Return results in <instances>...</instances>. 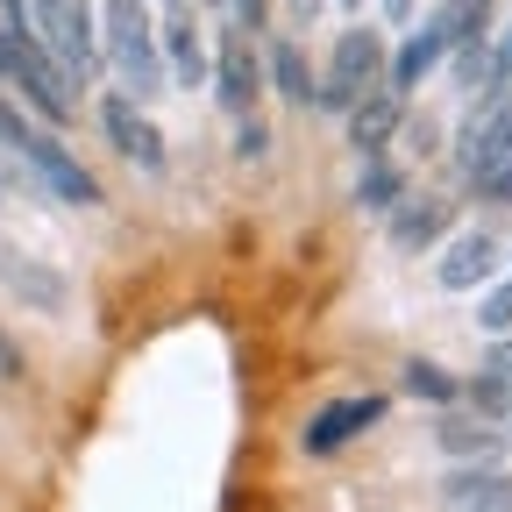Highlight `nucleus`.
<instances>
[{
  "instance_id": "f257e3e1",
  "label": "nucleus",
  "mask_w": 512,
  "mask_h": 512,
  "mask_svg": "<svg viewBox=\"0 0 512 512\" xmlns=\"http://www.w3.org/2000/svg\"><path fill=\"white\" fill-rule=\"evenodd\" d=\"M100 64L121 79V100H150L164 93V50H157V22L143 0H100Z\"/></svg>"
},
{
  "instance_id": "f03ea898",
  "label": "nucleus",
  "mask_w": 512,
  "mask_h": 512,
  "mask_svg": "<svg viewBox=\"0 0 512 512\" xmlns=\"http://www.w3.org/2000/svg\"><path fill=\"white\" fill-rule=\"evenodd\" d=\"M22 8H29L36 43H43L72 79H93V72H100V29H93V8H86V0H22Z\"/></svg>"
},
{
  "instance_id": "7ed1b4c3",
  "label": "nucleus",
  "mask_w": 512,
  "mask_h": 512,
  "mask_svg": "<svg viewBox=\"0 0 512 512\" xmlns=\"http://www.w3.org/2000/svg\"><path fill=\"white\" fill-rule=\"evenodd\" d=\"M384 36L377 29H349L342 43H335V57H328V72H320V93H313V107H328V114H349L363 93H377L384 86Z\"/></svg>"
},
{
  "instance_id": "20e7f679",
  "label": "nucleus",
  "mask_w": 512,
  "mask_h": 512,
  "mask_svg": "<svg viewBox=\"0 0 512 512\" xmlns=\"http://www.w3.org/2000/svg\"><path fill=\"white\" fill-rule=\"evenodd\" d=\"M8 79L22 86V100H29L43 121H72V107H79V79L64 72V64H57L36 36L8 50Z\"/></svg>"
},
{
  "instance_id": "39448f33",
  "label": "nucleus",
  "mask_w": 512,
  "mask_h": 512,
  "mask_svg": "<svg viewBox=\"0 0 512 512\" xmlns=\"http://www.w3.org/2000/svg\"><path fill=\"white\" fill-rule=\"evenodd\" d=\"M100 128H107V143L128 157V164H136V171H164V128L136 107V100H121V93H107L100 100Z\"/></svg>"
},
{
  "instance_id": "423d86ee",
  "label": "nucleus",
  "mask_w": 512,
  "mask_h": 512,
  "mask_svg": "<svg viewBox=\"0 0 512 512\" xmlns=\"http://www.w3.org/2000/svg\"><path fill=\"white\" fill-rule=\"evenodd\" d=\"M22 164H29V171H36L50 192H57V200H72V207H100V178H93V171H86L72 150H64L57 136H43V128L22 143Z\"/></svg>"
},
{
  "instance_id": "0eeeda50",
  "label": "nucleus",
  "mask_w": 512,
  "mask_h": 512,
  "mask_svg": "<svg viewBox=\"0 0 512 512\" xmlns=\"http://www.w3.org/2000/svg\"><path fill=\"white\" fill-rule=\"evenodd\" d=\"M384 420V399L363 392V399H335V406H320L306 420V456H335V448H349L356 434H370Z\"/></svg>"
},
{
  "instance_id": "6e6552de",
  "label": "nucleus",
  "mask_w": 512,
  "mask_h": 512,
  "mask_svg": "<svg viewBox=\"0 0 512 512\" xmlns=\"http://www.w3.org/2000/svg\"><path fill=\"white\" fill-rule=\"evenodd\" d=\"M256 93H264V72H256V50H249V36H221V50H214V100L235 114V121H249V107H256Z\"/></svg>"
},
{
  "instance_id": "1a4fd4ad",
  "label": "nucleus",
  "mask_w": 512,
  "mask_h": 512,
  "mask_svg": "<svg viewBox=\"0 0 512 512\" xmlns=\"http://www.w3.org/2000/svg\"><path fill=\"white\" fill-rule=\"evenodd\" d=\"M349 150L370 164V157H384V150H392V136H399V121H406V100L392 93V86H377V93H363L349 114Z\"/></svg>"
},
{
  "instance_id": "9d476101",
  "label": "nucleus",
  "mask_w": 512,
  "mask_h": 512,
  "mask_svg": "<svg viewBox=\"0 0 512 512\" xmlns=\"http://www.w3.org/2000/svg\"><path fill=\"white\" fill-rule=\"evenodd\" d=\"M448 50H456V36H448V15H427V22L406 36V50H399L392 64H384V86H392V93L406 100V93H413V86L434 72V64H441Z\"/></svg>"
},
{
  "instance_id": "9b49d317",
  "label": "nucleus",
  "mask_w": 512,
  "mask_h": 512,
  "mask_svg": "<svg viewBox=\"0 0 512 512\" xmlns=\"http://www.w3.org/2000/svg\"><path fill=\"white\" fill-rule=\"evenodd\" d=\"M491 271H498V242H491L484 228H463V235H448L441 264H434L441 292H477V285H491Z\"/></svg>"
},
{
  "instance_id": "f8f14e48",
  "label": "nucleus",
  "mask_w": 512,
  "mask_h": 512,
  "mask_svg": "<svg viewBox=\"0 0 512 512\" xmlns=\"http://www.w3.org/2000/svg\"><path fill=\"white\" fill-rule=\"evenodd\" d=\"M157 50H164V72H178V86L207 79V43H200V22H192L185 8H171L157 22Z\"/></svg>"
},
{
  "instance_id": "ddd939ff",
  "label": "nucleus",
  "mask_w": 512,
  "mask_h": 512,
  "mask_svg": "<svg viewBox=\"0 0 512 512\" xmlns=\"http://www.w3.org/2000/svg\"><path fill=\"white\" fill-rule=\"evenodd\" d=\"M448 512H512V477L491 463H463L448 477Z\"/></svg>"
},
{
  "instance_id": "4468645a",
  "label": "nucleus",
  "mask_w": 512,
  "mask_h": 512,
  "mask_svg": "<svg viewBox=\"0 0 512 512\" xmlns=\"http://www.w3.org/2000/svg\"><path fill=\"white\" fill-rule=\"evenodd\" d=\"M448 235V207L441 200H399L392 207V242L399 249H427V242H441Z\"/></svg>"
},
{
  "instance_id": "2eb2a0df",
  "label": "nucleus",
  "mask_w": 512,
  "mask_h": 512,
  "mask_svg": "<svg viewBox=\"0 0 512 512\" xmlns=\"http://www.w3.org/2000/svg\"><path fill=\"white\" fill-rule=\"evenodd\" d=\"M271 86H278L285 100H299V107H313V93H320V79H313V64H306V50H299V36H278V50H271Z\"/></svg>"
},
{
  "instance_id": "dca6fc26",
  "label": "nucleus",
  "mask_w": 512,
  "mask_h": 512,
  "mask_svg": "<svg viewBox=\"0 0 512 512\" xmlns=\"http://www.w3.org/2000/svg\"><path fill=\"white\" fill-rule=\"evenodd\" d=\"M491 448H498V434L484 427V420H456V413H448L441 420V456H456V463H491Z\"/></svg>"
},
{
  "instance_id": "f3484780",
  "label": "nucleus",
  "mask_w": 512,
  "mask_h": 512,
  "mask_svg": "<svg viewBox=\"0 0 512 512\" xmlns=\"http://www.w3.org/2000/svg\"><path fill=\"white\" fill-rule=\"evenodd\" d=\"M356 200H363L370 214H392V207L406 200V178L384 164V157H370V164H363V178H356Z\"/></svg>"
},
{
  "instance_id": "a211bd4d",
  "label": "nucleus",
  "mask_w": 512,
  "mask_h": 512,
  "mask_svg": "<svg viewBox=\"0 0 512 512\" xmlns=\"http://www.w3.org/2000/svg\"><path fill=\"white\" fill-rule=\"evenodd\" d=\"M406 392H413V399H434V406H456V399H463V377H448L441 363L413 356V363H406Z\"/></svg>"
},
{
  "instance_id": "6ab92c4d",
  "label": "nucleus",
  "mask_w": 512,
  "mask_h": 512,
  "mask_svg": "<svg viewBox=\"0 0 512 512\" xmlns=\"http://www.w3.org/2000/svg\"><path fill=\"white\" fill-rule=\"evenodd\" d=\"M0 278H8L15 292H29V299H43V306H57L64 292H57V278H36L29 271V256H0Z\"/></svg>"
},
{
  "instance_id": "aec40b11",
  "label": "nucleus",
  "mask_w": 512,
  "mask_h": 512,
  "mask_svg": "<svg viewBox=\"0 0 512 512\" xmlns=\"http://www.w3.org/2000/svg\"><path fill=\"white\" fill-rule=\"evenodd\" d=\"M477 320H484V328H491L498 342L512 335V278H498V285L484 292V306H477Z\"/></svg>"
},
{
  "instance_id": "412c9836",
  "label": "nucleus",
  "mask_w": 512,
  "mask_h": 512,
  "mask_svg": "<svg viewBox=\"0 0 512 512\" xmlns=\"http://www.w3.org/2000/svg\"><path fill=\"white\" fill-rule=\"evenodd\" d=\"M36 29H29V8L22 0H0V50H15V43H29Z\"/></svg>"
},
{
  "instance_id": "4be33fe9",
  "label": "nucleus",
  "mask_w": 512,
  "mask_h": 512,
  "mask_svg": "<svg viewBox=\"0 0 512 512\" xmlns=\"http://www.w3.org/2000/svg\"><path fill=\"white\" fill-rule=\"evenodd\" d=\"M477 377H484V384H498V392L512 399V335H505V342H491V356H484V370H477Z\"/></svg>"
},
{
  "instance_id": "5701e85b",
  "label": "nucleus",
  "mask_w": 512,
  "mask_h": 512,
  "mask_svg": "<svg viewBox=\"0 0 512 512\" xmlns=\"http://www.w3.org/2000/svg\"><path fill=\"white\" fill-rule=\"evenodd\" d=\"M8 377H22V349L8 342V328H0V384H8Z\"/></svg>"
},
{
  "instance_id": "b1692460",
  "label": "nucleus",
  "mask_w": 512,
  "mask_h": 512,
  "mask_svg": "<svg viewBox=\"0 0 512 512\" xmlns=\"http://www.w3.org/2000/svg\"><path fill=\"white\" fill-rule=\"evenodd\" d=\"M285 8H292V22H313V15H320V0H285Z\"/></svg>"
},
{
  "instance_id": "393cba45",
  "label": "nucleus",
  "mask_w": 512,
  "mask_h": 512,
  "mask_svg": "<svg viewBox=\"0 0 512 512\" xmlns=\"http://www.w3.org/2000/svg\"><path fill=\"white\" fill-rule=\"evenodd\" d=\"M498 72H505V86H512V29H505V43H498Z\"/></svg>"
},
{
  "instance_id": "a878e982",
  "label": "nucleus",
  "mask_w": 512,
  "mask_h": 512,
  "mask_svg": "<svg viewBox=\"0 0 512 512\" xmlns=\"http://www.w3.org/2000/svg\"><path fill=\"white\" fill-rule=\"evenodd\" d=\"M413 8H420V0H384V15H392V22H406Z\"/></svg>"
},
{
  "instance_id": "bb28decb",
  "label": "nucleus",
  "mask_w": 512,
  "mask_h": 512,
  "mask_svg": "<svg viewBox=\"0 0 512 512\" xmlns=\"http://www.w3.org/2000/svg\"><path fill=\"white\" fill-rule=\"evenodd\" d=\"M15 192V171H8V150H0V200H8Z\"/></svg>"
},
{
  "instance_id": "cd10ccee",
  "label": "nucleus",
  "mask_w": 512,
  "mask_h": 512,
  "mask_svg": "<svg viewBox=\"0 0 512 512\" xmlns=\"http://www.w3.org/2000/svg\"><path fill=\"white\" fill-rule=\"evenodd\" d=\"M498 441H505V448H512V413H505V427H498Z\"/></svg>"
},
{
  "instance_id": "c85d7f7f",
  "label": "nucleus",
  "mask_w": 512,
  "mask_h": 512,
  "mask_svg": "<svg viewBox=\"0 0 512 512\" xmlns=\"http://www.w3.org/2000/svg\"><path fill=\"white\" fill-rule=\"evenodd\" d=\"M0 79H8V50H0Z\"/></svg>"
},
{
  "instance_id": "c756f323",
  "label": "nucleus",
  "mask_w": 512,
  "mask_h": 512,
  "mask_svg": "<svg viewBox=\"0 0 512 512\" xmlns=\"http://www.w3.org/2000/svg\"><path fill=\"white\" fill-rule=\"evenodd\" d=\"M448 8H470V0H448Z\"/></svg>"
},
{
  "instance_id": "7c9ffc66",
  "label": "nucleus",
  "mask_w": 512,
  "mask_h": 512,
  "mask_svg": "<svg viewBox=\"0 0 512 512\" xmlns=\"http://www.w3.org/2000/svg\"><path fill=\"white\" fill-rule=\"evenodd\" d=\"M342 8H363V0H342Z\"/></svg>"
},
{
  "instance_id": "2f4dec72",
  "label": "nucleus",
  "mask_w": 512,
  "mask_h": 512,
  "mask_svg": "<svg viewBox=\"0 0 512 512\" xmlns=\"http://www.w3.org/2000/svg\"><path fill=\"white\" fill-rule=\"evenodd\" d=\"M171 8H185V0H171Z\"/></svg>"
}]
</instances>
